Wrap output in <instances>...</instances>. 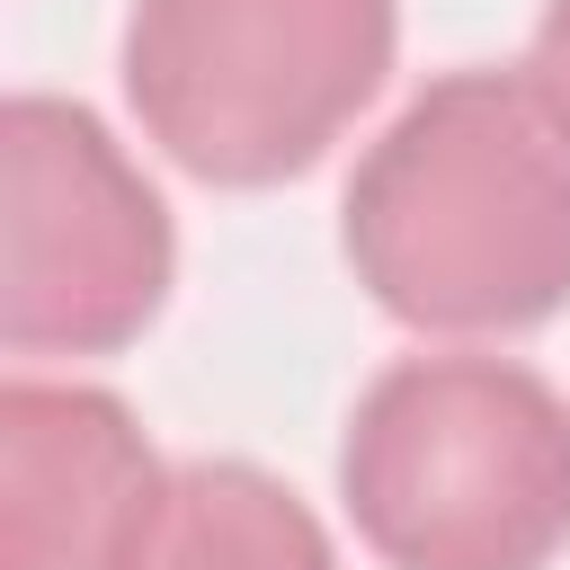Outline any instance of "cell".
Segmentation results:
<instances>
[{
    "instance_id": "obj_1",
    "label": "cell",
    "mask_w": 570,
    "mask_h": 570,
    "mask_svg": "<svg viewBox=\"0 0 570 570\" xmlns=\"http://www.w3.org/2000/svg\"><path fill=\"white\" fill-rule=\"evenodd\" d=\"M356 285L419 338H508L570 303V125L534 71H436L338 205Z\"/></svg>"
},
{
    "instance_id": "obj_2",
    "label": "cell",
    "mask_w": 570,
    "mask_h": 570,
    "mask_svg": "<svg viewBox=\"0 0 570 570\" xmlns=\"http://www.w3.org/2000/svg\"><path fill=\"white\" fill-rule=\"evenodd\" d=\"M338 499L383 570H552L570 552V401L517 356H392L347 410Z\"/></svg>"
},
{
    "instance_id": "obj_3",
    "label": "cell",
    "mask_w": 570,
    "mask_h": 570,
    "mask_svg": "<svg viewBox=\"0 0 570 570\" xmlns=\"http://www.w3.org/2000/svg\"><path fill=\"white\" fill-rule=\"evenodd\" d=\"M401 0H134L125 107L205 187L303 178L392 80Z\"/></svg>"
},
{
    "instance_id": "obj_4",
    "label": "cell",
    "mask_w": 570,
    "mask_h": 570,
    "mask_svg": "<svg viewBox=\"0 0 570 570\" xmlns=\"http://www.w3.org/2000/svg\"><path fill=\"white\" fill-rule=\"evenodd\" d=\"M178 276V232L134 151L80 107L18 89L0 107V347L116 356Z\"/></svg>"
},
{
    "instance_id": "obj_5",
    "label": "cell",
    "mask_w": 570,
    "mask_h": 570,
    "mask_svg": "<svg viewBox=\"0 0 570 570\" xmlns=\"http://www.w3.org/2000/svg\"><path fill=\"white\" fill-rule=\"evenodd\" d=\"M169 463L107 383H0V570H125Z\"/></svg>"
},
{
    "instance_id": "obj_6",
    "label": "cell",
    "mask_w": 570,
    "mask_h": 570,
    "mask_svg": "<svg viewBox=\"0 0 570 570\" xmlns=\"http://www.w3.org/2000/svg\"><path fill=\"white\" fill-rule=\"evenodd\" d=\"M125 570H338L330 525L267 463L205 454L169 472L160 517L125 552Z\"/></svg>"
},
{
    "instance_id": "obj_7",
    "label": "cell",
    "mask_w": 570,
    "mask_h": 570,
    "mask_svg": "<svg viewBox=\"0 0 570 570\" xmlns=\"http://www.w3.org/2000/svg\"><path fill=\"white\" fill-rule=\"evenodd\" d=\"M525 71H534V89L552 98V116L570 125V0H543L534 45H525Z\"/></svg>"
}]
</instances>
